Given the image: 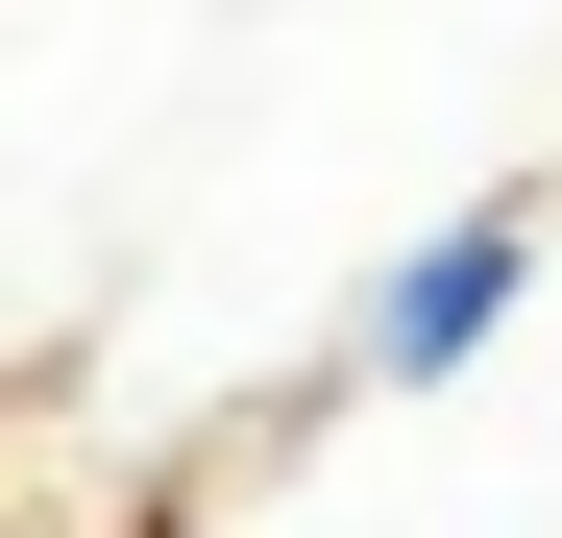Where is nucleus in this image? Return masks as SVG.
<instances>
[{"mask_svg": "<svg viewBox=\"0 0 562 538\" xmlns=\"http://www.w3.org/2000/svg\"><path fill=\"white\" fill-rule=\"evenodd\" d=\"M147 538H562V368L514 343L490 392H294Z\"/></svg>", "mask_w": 562, "mask_h": 538, "instance_id": "nucleus-1", "label": "nucleus"}, {"mask_svg": "<svg viewBox=\"0 0 562 538\" xmlns=\"http://www.w3.org/2000/svg\"><path fill=\"white\" fill-rule=\"evenodd\" d=\"M562 294V171H490V197H440L416 245H367V294L318 343V392H490Z\"/></svg>", "mask_w": 562, "mask_h": 538, "instance_id": "nucleus-2", "label": "nucleus"}]
</instances>
